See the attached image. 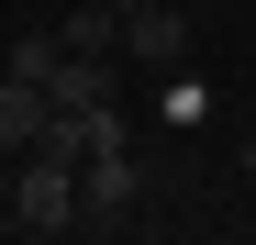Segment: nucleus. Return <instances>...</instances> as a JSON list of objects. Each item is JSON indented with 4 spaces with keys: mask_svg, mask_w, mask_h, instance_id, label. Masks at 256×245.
Listing matches in <instances>:
<instances>
[{
    "mask_svg": "<svg viewBox=\"0 0 256 245\" xmlns=\"http://www.w3.org/2000/svg\"><path fill=\"white\" fill-rule=\"evenodd\" d=\"M245 178H256V134H245Z\"/></svg>",
    "mask_w": 256,
    "mask_h": 245,
    "instance_id": "nucleus-5",
    "label": "nucleus"
},
{
    "mask_svg": "<svg viewBox=\"0 0 256 245\" xmlns=\"http://www.w3.org/2000/svg\"><path fill=\"white\" fill-rule=\"evenodd\" d=\"M112 12H145V0H112Z\"/></svg>",
    "mask_w": 256,
    "mask_h": 245,
    "instance_id": "nucleus-6",
    "label": "nucleus"
},
{
    "mask_svg": "<svg viewBox=\"0 0 256 245\" xmlns=\"http://www.w3.org/2000/svg\"><path fill=\"white\" fill-rule=\"evenodd\" d=\"M122 200H134V145L78 156V223H122Z\"/></svg>",
    "mask_w": 256,
    "mask_h": 245,
    "instance_id": "nucleus-3",
    "label": "nucleus"
},
{
    "mask_svg": "<svg viewBox=\"0 0 256 245\" xmlns=\"http://www.w3.org/2000/svg\"><path fill=\"white\" fill-rule=\"evenodd\" d=\"M45 100H56V112H100V100H122V56H78V45H56V56H45Z\"/></svg>",
    "mask_w": 256,
    "mask_h": 245,
    "instance_id": "nucleus-2",
    "label": "nucleus"
},
{
    "mask_svg": "<svg viewBox=\"0 0 256 245\" xmlns=\"http://www.w3.org/2000/svg\"><path fill=\"white\" fill-rule=\"evenodd\" d=\"M134 56L178 67V56H190V12H167V0H145V12H134Z\"/></svg>",
    "mask_w": 256,
    "mask_h": 245,
    "instance_id": "nucleus-4",
    "label": "nucleus"
},
{
    "mask_svg": "<svg viewBox=\"0 0 256 245\" xmlns=\"http://www.w3.org/2000/svg\"><path fill=\"white\" fill-rule=\"evenodd\" d=\"M78 223V156H34V178L12 200V234H67Z\"/></svg>",
    "mask_w": 256,
    "mask_h": 245,
    "instance_id": "nucleus-1",
    "label": "nucleus"
}]
</instances>
